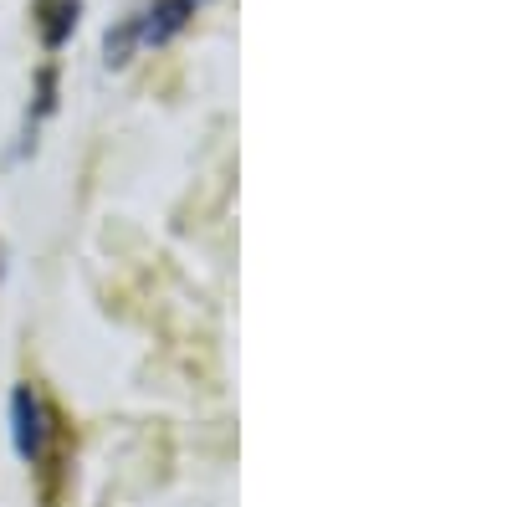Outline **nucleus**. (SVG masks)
Segmentation results:
<instances>
[{
	"label": "nucleus",
	"mask_w": 512,
	"mask_h": 507,
	"mask_svg": "<svg viewBox=\"0 0 512 507\" xmlns=\"http://www.w3.org/2000/svg\"><path fill=\"white\" fill-rule=\"evenodd\" d=\"M11 436H16L21 461L36 467V472H47V487H52V477L62 472V461H67V431H62L52 400L41 395L36 385H16L11 390Z\"/></svg>",
	"instance_id": "obj_1"
},
{
	"label": "nucleus",
	"mask_w": 512,
	"mask_h": 507,
	"mask_svg": "<svg viewBox=\"0 0 512 507\" xmlns=\"http://www.w3.org/2000/svg\"><path fill=\"white\" fill-rule=\"evenodd\" d=\"M195 6H200V0H149V6L128 11V16L103 36V62H108V67H123L128 57L144 52V47H164L169 36H180V31L190 26Z\"/></svg>",
	"instance_id": "obj_2"
},
{
	"label": "nucleus",
	"mask_w": 512,
	"mask_h": 507,
	"mask_svg": "<svg viewBox=\"0 0 512 507\" xmlns=\"http://www.w3.org/2000/svg\"><path fill=\"white\" fill-rule=\"evenodd\" d=\"M77 16H82V0H31V21H36V36L41 47H67L72 31H77Z\"/></svg>",
	"instance_id": "obj_3"
}]
</instances>
